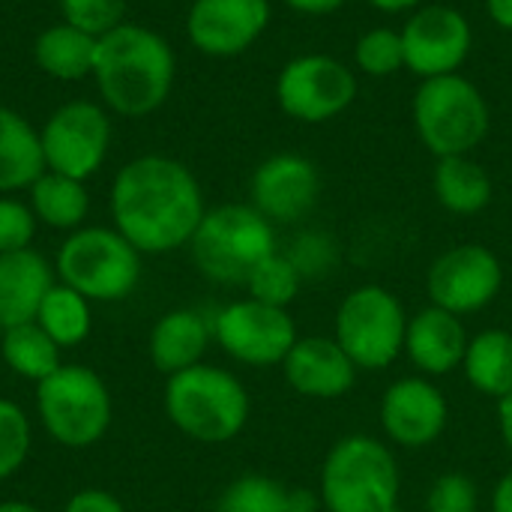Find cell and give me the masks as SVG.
I'll use <instances>...</instances> for the list:
<instances>
[{"label": "cell", "mask_w": 512, "mask_h": 512, "mask_svg": "<svg viewBox=\"0 0 512 512\" xmlns=\"http://www.w3.org/2000/svg\"><path fill=\"white\" fill-rule=\"evenodd\" d=\"M291 264L297 267V273L303 276V282H318V279H330L342 261V246L339 240L324 231V228H306L300 231L288 249H282Z\"/></svg>", "instance_id": "cell-32"}, {"label": "cell", "mask_w": 512, "mask_h": 512, "mask_svg": "<svg viewBox=\"0 0 512 512\" xmlns=\"http://www.w3.org/2000/svg\"><path fill=\"white\" fill-rule=\"evenodd\" d=\"M33 450V423L30 414L0 396V483L12 480L30 459Z\"/></svg>", "instance_id": "cell-33"}, {"label": "cell", "mask_w": 512, "mask_h": 512, "mask_svg": "<svg viewBox=\"0 0 512 512\" xmlns=\"http://www.w3.org/2000/svg\"><path fill=\"white\" fill-rule=\"evenodd\" d=\"M54 282V261L33 246L0 255V333L36 321V312Z\"/></svg>", "instance_id": "cell-21"}, {"label": "cell", "mask_w": 512, "mask_h": 512, "mask_svg": "<svg viewBox=\"0 0 512 512\" xmlns=\"http://www.w3.org/2000/svg\"><path fill=\"white\" fill-rule=\"evenodd\" d=\"M216 512H291V489L264 474H243L222 489Z\"/></svg>", "instance_id": "cell-29"}, {"label": "cell", "mask_w": 512, "mask_h": 512, "mask_svg": "<svg viewBox=\"0 0 512 512\" xmlns=\"http://www.w3.org/2000/svg\"><path fill=\"white\" fill-rule=\"evenodd\" d=\"M270 21V0H192L186 12V36L195 51L228 60L255 48Z\"/></svg>", "instance_id": "cell-16"}, {"label": "cell", "mask_w": 512, "mask_h": 512, "mask_svg": "<svg viewBox=\"0 0 512 512\" xmlns=\"http://www.w3.org/2000/svg\"><path fill=\"white\" fill-rule=\"evenodd\" d=\"M60 512H126V507L114 492L99 489V486H87V489L72 492L66 498V504L60 507Z\"/></svg>", "instance_id": "cell-37"}, {"label": "cell", "mask_w": 512, "mask_h": 512, "mask_svg": "<svg viewBox=\"0 0 512 512\" xmlns=\"http://www.w3.org/2000/svg\"><path fill=\"white\" fill-rule=\"evenodd\" d=\"M213 345L225 357L249 369L282 366L294 342L300 339L297 321L288 309L258 303L252 297L231 300L210 315Z\"/></svg>", "instance_id": "cell-11"}, {"label": "cell", "mask_w": 512, "mask_h": 512, "mask_svg": "<svg viewBox=\"0 0 512 512\" xmlns=\"http://www.w3.org/2000/svg\"><path fill=\"white\" fill-rule=\"evenodd\" d=\"M36 324L63 351L78 348L93 333V303L84 294H78L75 288H69L63 282H54L51 291L45 294L39 312H36Z\"/></svg>", "instance_id": "cell-28"}, {"label": "cell", "mask_w": 512, "mask_h": 512, "mask_svg": "<svg viewBox=\"0 0 512 512\" xmlns=\"http://www.w3.org/2000/svg\"><path fill=\"white\" fill-rule=\"evenodd\" d=\"M195 270L216 285H246L249 273L279 252L276 225L249 201L207 207L192 243L186 246Z\"/></svg>", "instance_id": "cell-5"}, {"label": "cell", "mask_w": 512, "mask_h": 512, "mask_svg": "<svg viewBox=\"0 0 512 512\" xmlns=\"http://www.w3.org/2000/svg\"><path fill=\"white\" fill-rule=\"evenodd\" d=\"M45 174L39 129L9 105H0V195L30 189Z\"/></svg>", "instance_id": "cell-22"}, {"label": "cell", "mask_w": 512, "mask_h": 512, "mask_svg": "<svg viewBox=\"0 0 512 512\" xmlns=\"http://www.w3.org/2000/svg\"><path fill=\"white\" fill-rule=\"evenodd\" d=\"M111 135V111L96 102L75 99L54 108L39 129L45 171H57L87 183L105 165Z\"/></svg>", "instance_id": "cell-12"}, {"label": "cell", "mask_w": 512, "mask_h": 512, "mask_svg": "<svg viewBox=\"0 0 512 512\" xmlns=\"http://www.w3.org/2000/svg\"><path fill=\"white\" fill-rule=\"evenodd\" d=\"M27 204H30L39 225H45L51 231H63V234L84 228V222L90 216L87 183L66 177V174H57V171H45L27 189Z\"/></svg>", "instance_id": "cell-25"}, {"label": "cell", "mask_w": 512, "mask_h": 512, "mask_svg": "<svg viewBox=\"0 0 512 512\" xmlns=\"http://www.w3.org/2000/svg\"><path fill=\"white\" fill-rule=\"evenodd\" d=\"M384 441L399 450H426L450 426V402L426 375H405L387 384L378 402Z\"/></svg>", "instance_id": "cell-15"}, {"label": "cell", "mask_w": 512, "mask_h": 512, "mask_svg": "<svg viewBox=\"0 0 512 512\" xmlns=\"http://www.w3.org/2000/svg\"><path fill=\"white\" fill-rule=\"evenodd\" d=\"M405 69L402 33L396 27H369L354 42V72L369 78H390Z\"/></svg>", "instance_id": "cell-31"}, {"label": "cell", "mask_w": 512, "mask_h": 512, "mask_svg": "<svg viewBox=\"0 0 512 512\" xmlns=\"http://www.w3.org/2000/svg\"><path fill=\"white\" fill-rule=\"evenodd\" d=\"M0 512H42L36 504L30 501H18V498H9V501H0Z\"/></svg>", "instance_id": "cell-43"}, {"label": "cell", "mask_w": 512, "mask_h": 512, "mask_svg": "<svg viewBox=\"0 0 512 512\" xmlns=\"http://www.w3.org/2000/svg\"><path fill=\"white\" fill-rule=\"evenodd\" d=\"M468 342H471V333L465 330V318L429 303L426 309L408 318L405 357L417 369V375H426L435 381L462 369Z\"/></svg>", "instance_id": "cell-19"}, {"label": "cell", "mask_w": 512, "mask_h": 512, "mask_svg": "<svg viewBox=\"0 0 512 512\" xmlns=\"http://www.w3.org/2000/svg\"><path fill=\"white\" fill-rule=\"evenodd\" d=\"M318 512H327V510H318Z\"/></svg>", "instance_id": "cell-45"}, {"label": "cell", "mask_w": 512, "mask_h": 512, "mask_svg": "<svg viewBox=\"0 0 512 512\" xmlns=\"http://www.w3.org/2000/svg\"><path fill=\"white\" fill-rule=\"evenodd\" d=\"M498 432H501V441H504L507 453L512 456V393L498 402Z\"/></svg>", "instance_id": "cell-42"}, {"label": "cell", "mask_w": 512, "mask_h": 512, "mask_svg": "<svg viewBox=\"0 0 512 512\" xmlns=\"http://www.w3.org/2000/svg\"><path fill=\"white\" fill-rule=\"evenodd\" d=\"M318 498L327 512H396L402 471L393 447L375 435L339 438L318 471Z\"/></svg>", "instance_id": "cell-4"}, {"label": "cell", "mask_w": 512, "mask_h": 512, "mask_svg": "<svg viewBox=\"0 0 512 512\" xmlns=\"http://www.w3.org/2000/svg\"><path fill=\"white\" fill-rule=\"evenodd\" d=\"M489 510L512 512V471H507V474L495 483L492 498H489Z\"/></svg>", "instance_id": "cell-39"}, {"label": "cell", "mask_w": 512, "mask_h": 512, "mask_svg": "<svg viewBox=\"0 0 512 512\" xmlns=\"http://www.w3.org/2000/svg\"><path fill=\"white\" fill-rule=\"evenodd\" d=\"M360 369L333 336H300L282 360L285 384L312 402H336L357 384Z\"/></svg>", "instance_id": "cell-18"}, {"label": "cell", "mask_w": 512, "mask_h": 512, "mask_svg": "<svg viewBox=\"0 0 512 512\" xmlns=\"http://www.w3.org/2000/svg\"><path fill=\"white\" fill-rule=\"evenodd\" d=\"M408 309L396 291L378 282L351 288L333 315V339L360 372H384L405 357Z\"/></svg>", "instance_id": "cell-9"}, {"label": "cell", "mask_w": 512, "mask_h": 512, "mask_svg": "<svg viewBox=\"0 0 512 512\" xmlns=\"http://www.w3.org/2000/svg\"><path fill=\"white\" fill-rule=\"evenodd\" d=\"M96 45H99V36L60 21V24L45 27L33 39V63L54 81L93 78Z\"/></svg>", "instance_id": "cell-24"}, {"label": "cell", "mask_w": 512, "mask_h": 512, "mask_svg": "<svg viewBox=\"0 0 512 512\" xmlns=\"http://www.w3.org/2000/svg\"><path fill=\"white\" fill-rule=\"evenodd\" d=\"M60 18L72 27H81L93 36H105L123 24L126 0H57Z\"/></svg>", "instance_id": "cell-34"}, {"label": "cell", "mask_w": 512, "mask_h": 512, "mask_svg": "<svg viewBox=\"0 0 512 512\" xmlns=\"http://www.w3.org/2000/svg\"><path fill=\"white\" fill-rule=\"evenodd\" d=\"M426 512H480V486L468 474H441L426 495Z\"/></svg>", "instance_id": "cell-35"}, {"label": "cell", "mask_w": 512, "mask_h": 512, "mask_svg": "<svg viewBox=\"0 0 512 512\" xmlns=\"http://www.w3.org/2000/svg\"><path fill=\"white\" fill-rule=\"evenodd\" d=\"M276 105L285 117L318 126L342 117L360 93L354 66L333 54L306 51L291 57L276 75Z\"/></svg>", "instance_id": "cell-10"}, {"label": "cell", "mask_w": 512, "mask_h": 512, "mask_svg": "<svg viewBox=\"0 0 512 512\" xmlns=\"http://www.w3.org/2000/svg\"><path fill=\"white\" fill-rule=\"evenodd\" d=\"M33 402L42 432L63 450L96 447L114 423V396L105 378L84 363H63L36 384Z\"/></svg>", "instance_id": "cell-7"}, {"label": "cell", "mask_w": 512, "mask_h": 512, "mask_svg": "<svg viewBox=\"0 0 512 512\" xmlns=\"http://www.w3.org/2000/svg\"><path fill=\"white\" fill-rule=\"evenodd\" d=\"M210 345H213L210 315L183 306L156 318L147 336V357L159 375L171 378L183 369L204 363Z\"/></svg>", "instance_id": "cell-20"}, {"label": "cell", "mask_w": 512, "mask_h": 512, "mask_svg": "<svg viewBox=\"0 0 512 512\" xmlns=\"http://www.w3.org/2000/svg\"><path fill=\"white\" fill-rule=\"evenodd\" d=\"M396 512H405V510H402V507H399V510H396Z\"/></svg>", "instance_id": "cell-44"}, {"label": "cell", "mask_w": 512, "mask_h": 512, "mask_svg": "<svg viewBox=\"0 0 512 512\" xmlns=\"http://www.w3.org/2000/svg\"><path fill=\"white\" fill-rule=\"evenodd\" d=\"M405 48V69L426 81L462 72L474 51V27L456 6L423 3L399 27Z\"/></svg>", "instance_id": "cell-14"}, {"label": "cell", "mask_w": 512, "mask_h": 512, "mask_svg": "<svg viewBox=\"0 0 512 512\" xmlns=\"http://www.w3.org/2000/svg\"><path fill=\"white\" fill-rule=\"evenodd\" d=\"M372 9L384 12V15H411L414 9H420L426 0H366Z\"/></svg>", "instance_id": "cell-41"}, {"label": "cell", "mask_w": 512, "mask_h": 512, "mask_svg": "<svg viewBox=\"0 0 512 512\" xmlns=\"http://www.w3.org/2000/svg\"><path fill=\"white\" fill-rule=\"evenodd\" d=\"M504 291V264L483 243H456L426 270L429 303L459 318L489 309Z\"/></svg>", "instance_id": "cell-13"}, {"label": "cell", "mask_w": 512, "mask_h": 512, "mask_svg": "<svg viewBox=\"0 0 512 512\" xmlns=\"http://www.w3.org/2000/svg\"><path fill=\"white\" fill-rule=\"evenodd\" d=\"M282 3H285L291 12L321 18V15H333V12H339L348 0H282Z\"/></svg>", "instance_id": "cell-38"}, {"label": "cell", "mask_w": 512, "mask_h": 512, "mask_svg": "<svg viewBox=\"0 0 512 512\" xmlns=\"http://www.w3.org/2000/svg\"><path fill=\"white\" fill-rule=\"evenodd\" d=\"M303 276L297 273V267L291 264V258L279 249L273 255H267L246 279V297L258 300V303H267V306H276V309H288L300 291H303Z\"/></svg>", "instance_id": "cell-30"}, {"label": "cell", "mask_w": 512, "mask_h": 512, "mask_svg": "<svg viewBox=\"0 0 512 512\" xmlns=\"http://www.w3.org/2000/svg\"><path fill=\"white\" fill-rule=\"evenodd\" d=\"M465 381L486 399L501 402L512 393V330L486 327L471 336L465 360Z\"/></svg>", "instance_id": "cell-26"}, {"label": "cell", "mask_w": 512, "mask_h": 512, "mask_svg": "<svg viewBox=\"0 0 512 512\" xmlns=\"http://www.w3.org/2000/svg\"><path fill=\"white\" fill-rule=\"evenodd\" d=\"M162 408L180 435L207 447H219L231 444L249 426L252 396L231 369L198 363L165 378Z\"/></svg>", "instance_id": "cell-3"}, {"label": "cell", "mask_w": 512, "mask_h": 512, "mask_svg": "<svg viewBox=\"0 0 512 512\" xmlns=\"http://www.w3.org/2000/svg\"><path fill=\"white\" fill-rule=\"evenodd\" d=\"M414 132L435 159L471 156L492 129L486 93L462 72L420 81L411 102Z\"/></svg>", "instance_id": "cell-6"}, {"label": "cell", "mask_w": 512, "mask_h": 512, "mask_svg": "<svg viewBox=\"0 0 512 512\" xmlns=\"http://www.w3.org/2000/svg\"><path fill=\"white\" fill-rule=\"evenodd\" d=\"M111 225L141 252L186 249L207 213L198 177L174 156L144 153L129 159L108 192Z\"/></svg>", "instance_id": "cell-1"}, {"label": "cell", "mask_w": 512, "mask_h": 512, "mask_svg": "<svg viewBox=\"0 0 512 512\" xmlns=\"http://www.w3.org/2000/svg\"><path fill=\"white\" fill-rule=\"evenodd\" d=\"M432 192L447 213L468 219V216H480L492 204L495 183L492 174L474 156H447L435 162Z\"/></svg>", "instance_id": "cell-23"}, {"label": "cell", "mask_w": 512, "mask_h": 512, "mask_svg": "<svg viewBox=\"0 0 512 512\" xmlns=\"http://www.w3.org/2000/svg\"><path fill=\"white\" fill-rule=\"evenodd\" d=\"M0 360L15 378L30 381L33 387L51 378L66 363L63 348L54 345V339L36 321L0 333Z\"/></svg>", "instance_id": "cell-27"}, {"label": "cell", "mask_w": 512, "mask_h": 512, "mask_svg": "<svg viewBox=\"0 0 512 512\" xmlns=\"http://www.w3.org/2000/svg\"><path fill=\"white\" fill-rule=\"evenodd\" d=\"M177 78L171 42L144 27L123 21L96 45L93 81L105 108L117 117H147L165 105Z\"/></svg>", "instance_id": "cell-2"}, {"label": "cell", "mask_w": 512, "mask_h": 512, "mask_svg": "<svg viewBox=\"0 0 512 512\" xmlns=\"http://www.w3.org/2000/svg\"><path fill=\"white\" fill-rule=\"evenodd\" d=\"M486 15L498 30L512 33V0H486Z\"/></svg>", "instance_id": "cell-40"}, {"label": "cell", "mask_w": 512, "mask_h": 512, "mask_svg": "<svg viewBox=\"0 0 512 512\" xmlns=\"http://www.w3.org/2000/svg\"><path fill=\"white\" fill-rule=\"evenodd\" d=\"M36 228L39 222L27 201L18 195H0V255L30 249Z\"/></svg>", "instance_id": "cell-36"}, {"label": "cell", "mask_w": 512, "mask_h": 512, "mask_svg": "<svg viewBox=\"0 0 512 512\" xmlns=\"http://www.w3.org/2000/svg\"><path fill=\"white\" fill-rule=\"evenodd\" d=\"M57 282L96 303H120L144 276V255L114 225H84L63 237L54 255Z\"/></svg>", "instance_id": "cell-8"}, {"label": "cell", "mask_w": 512, "mask_h": 512, "mask_svg": "<svg viewBox=\"0 0 512 512\" xmlns=\"http://www.w3.org/2000/svg\"><path fill=\"white\" fill-rule=\"evenodd\" d=\"M321 198V171L303 153L267 156L249 180V204L273 225L306 219Z\"/></svg>", "instance_id": "cell-17"}]
</instances>
